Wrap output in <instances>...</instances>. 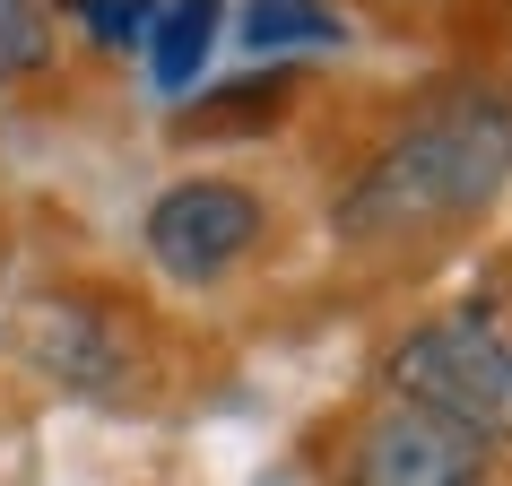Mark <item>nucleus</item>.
Listing matches in <instances>:
<instances>
[{
    "label": "nucleus",
    "mask_w": 512,
    "mask_h": 486,
    "mask_svg": "<svg viewBox=\"0 0 512 486\" xmlns=\"http://www.w3.org/2000/svg\"><path fill=\"white\" fill-rule=\"evenodd\" d=\"M70 9H79V27L96 35V44H113V53H122V44H139V35H148V9H157V0H70Z\"/></svg>",
    "instance_id": "nucleus-9"
},
{
    "label": "nucleus",
    "mask_w": 512,
    "mask_h": 486,
    "mask_svg": "<svg viewBox=\"0 0 512 486\" xmlns=\"http://www.w3.org/2000/svg\"><path fill=\"white\" fill-rule=\"evenodd\" d=\"M217 27H226V0H157V9H148L139 53H148V79H157V96H183V87L209 70Z\"/></svg>",
    "instance_id": "nucleus-6"
},
{
    "label": "nucleus",
    "mask_w": 512,
    "mask_h": 486,
    "mask_svg": "<svg viewBox=\"0 0 512 486\" xmlns=\"http://www.w3.org/2000/svg\"><path fill=\"white\" fill-rule=\"evenodd\" d=\"M261 486H287V478H261Z\"/></svg>",
    "instance_id": "nucleus-10"
},
{
    "label": "nucleus",
    "mask_w": 512,
    "mask_h": 486,
    "mask_svg": "<svg viewBox=\"0 0 512 486\" xmlns=\"http://www.w3.org/2000/svg\"><path fill=\"white\" fill-rule=\"evenodd\" d=\"M339 9L330 0H243V44L252 53H296V44H339Z\"/></svg>",
    "instance_id": "nucleus-7"
},
{
    "label": "nucleus",
    "mask_w": 512,
    "mask_h": 486,
    "mask_svg": "<svg viewBox=\"0 0 512 486\" xmlns=\"http://www.w3.org/2000/svg\"><path fill=\"white\" fill-rule=\"evenodd\" d=\"M261 235H270L261 191L226 183V174H191V183L157 191V200H148V226H139L148 261H157L174 287H217L226 270H243V261L261 252Z\"/></svg>",
    "instance_id": "nucleus-3"
},
{
    "label": "nucleus",
    "mask_w": 512,
    "mask_h": 486,
    "mask_svg": "<svg viewBox=\"0 0 512 486\" xmlns=\"http://www.w3.org/2000/svg\"><path fill=\"white\" fill-rule=\"evenodd\" d=\"M27 356H35L53 382L87 391V400H105V391H122V382H131V330H122V313L79 304V296L27 304Z\"/></svg>",
    "instance_id": "nucleus-5"
},
{
    "label": "nucleus",
    "mask_w": 512,
    "mask_h": 486,
    "mask_svg": "<svg viewBox=\"0 0 512 486\" xmlns=\"http://www.w3.org/2000/svg\"><path fill=\"white\" fill-rule=\"evenodd\" d=\"M348 486H486V452L408 400H382L348 434Z\"/></svg>",
    "instance_id": "nucleus-4"
},
{
    "label": "nucleus",
    "mask_w": 512,
    "mask_h": 486,
    "mask_svg": "<svg viewBox=\"0 0 512 486\" xmlns=\"http://www.w3.org/2000/svg\"><path fill=\"white\" fill-rule=\"evenodd\" d=\"M53 53V27H44V0H0V87L44 70Z\"/></svg>",
    "instance_id": "nucleus-8"
},
{
    "label": "nucleus",
    "mask_w": 512,
    "mask_h": 486,
    "mask_svg": "<svg viewBox=\"0 0 512 486\" xmlns=\"http://www.w3.org/2000/svg\"><path fill=\"white\" fill-rule=\"evenodd\" d=\"M512 183V96L443 87L356 165L330 226L348 243H426L452 235Z\"/></svg>",
    "instance_id": "nucleus-1"
},
{
    "label": "nucleus",
    "mask_w": 512,
    "mask_h": 486,
    "mask_svg": "<svg viewBox=\"0 0 512 486\" xmlns=\"http://www.w3.org/2000/svg\"><path fill=\"white\" fill-rule=\"evenodd\" d=\"M382 400L460 426L478 452H512V330L486 304L426 313L382 348Z\"/></svg>",
    "instance_id": "nucleus-2"
}]
</instances>
